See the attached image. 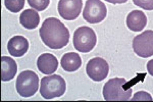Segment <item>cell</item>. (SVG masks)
I'll return each mask as SVG.
<instances>
[{"label": "cell", "instance_id": "cell-2", "mask_svg": "<svg viewBox=\"0 0 153 102\" xmlns=\"http://www.w3.org/2000/svg\"><path fill=\"white\" fill-rule=\"evenodd\" d=\"M131 82L124 78L115 77L109 80L103 88V95L106 101H126L131 96Z\"/></svg>", "mask_w": 153, "mask_h": 102}, {"label": "cell", "instance_id": "cell-19", "mask_svg": "<svg viewBox=\"0 0 153 102\" xmlns=\"http://www.w3.org/2000/svg\"><path fill=\"white\" fill-rule=\"evenodd\" d=\"M149 100L152 99L150 95L148 93L143 91H140L136 93L134 95L131 100Z\"/></svg>", "mask_w": 153, "mask_h": 102}, {"label": "cell", "instance_id": "cell-15", "mask_svg": "<svg viewBox=\"0 0 153 102\" xmlns=\"http://www.w3.org/2000/svg\"><path fill=\"white\" fill-rule=\"evenodd\" d=\"M19 22L25 28L33 29L38 26L40 22V17L38 13L35 10L27 9L21 13Z\"/></svg>", "mask_w": 153, "mask_h": 102}, {"label": "cell", "instance_id": "cell-21", "mask_svg": "<svg viewBox=\"0 0 153 102\" xmlns=\"http://www.w3.org/2000/svg\"><path fill=\"white\" fill-rule=\"evenodd\" d=\"M105 1L113 4H121L126 2L128 0H104Z\"/></svg>", "mask_w": 153, "mask_h": 102}, {"label": "cell", "instance_id": "cell-20", "mask_svg": "<svg viewBox=\"0 0 153 102\" xmlns=\"http://www.w3.org/2000/svg\"><path fill=\"white\" fill-rule=\"evenodd\" d=\"M147 68L149 74L153 77V59L148 61L147 64Z\"/></svg>", "mask_w": 153, "mask_h": 102}, {"label": "cell", "instance_id": "cell-11", "mask_svg": "<svg viewBox=\"0 0 153 102\" xmlns=\"http://www.w3.org/2000/svg\"><path fill=\"white\" fill-rule=\"evenodd\" d=\"M29 48L27 39L22 36H15L8 42L7 49L10 54L15 57H20L26 53Z\"/></svg>", "mask_w": 153, "mask_h": 102}, {"label": "cell", "instance_id": "cell-4", "mask_svg": "<svg viewBox=\"0 0 153 102\" xmlns=\"http://www.w3.org/2000/svg\"><path fill=\"white\" fill-rule=\"evenodd\" d=\"M39 83V77L34 72L29 70L23 71L17 77L16 82L17 91L22 97H30L37 92Z\"/></svg>", "mask_w": 153, "mask_h": 102}, {"label": "cell", "instance_id": "cell-14", "mask_svg": "<svg viewBox=\"0 0 153 102\" xmlns=\"http://www.w3.org/2000/svg\"><path fill=\"white\" fill-rule=\"evenodd\" d=\"M60 64L65 71L72 72L77 70L81 67L82 61L78 54L70 52L65 54L62 56Z\"/></svg>", "mask_w": 153, "mask_h": 102}, {"label": "cell", "instance_id": "cell-8", "mask_svg": "<svg viewBox=\"0 0 153 102\" xmlns=\"http://www.w3.org/2000/svg\"><path fill=\"white\" fill-rule=\"evenodd\" d=\"M109 66L107 61L102 58L96 57L90 60L86 67V73L94 81L100 82L107 76Z\"/></svg>", "mask_w": 153, "mask_h": 102}, {"label": "cell", "instance_id": "cell-16", "mask_svg": "<svg viewBox=\"0 0 153 102\" xmlns=\"http://www.w3.org/2000/svg\"><path fill=\"white\" fill-rule=\"evenodd\" d=\"M25 0H4V4L6 8L10 12L17 13L24 7Z\"/></svg>", "mask_w": 153, "mask_h": 102}, {"label": "cell", "instance_id": "cell-3", "mask_svg": "<svg viewBox=\"0 0 153 102\" xmlns=\"http://www.w3.org/2000/svg\"><path fill=\"white\" fill-rule=\"evenodd\" d=\"M66 90V83L61 76L56 74L45 76L40 81L39 92L45 99H51L62 96Z\"/></svg>", "mask_w": 153, "mask_h": 102}, {"label": "cell", "instance_id": "cell-5", "mask_svg": "<svg viewBox=\"0 0 153 102\" xmlns=\"http://www.w3.org/2000/svg\"><path fill=\"white\" fill-rule=\"evenodd\" d=\"M97 37L94 31L91 28L82 26L74 31L73 42L75 48L79 52L86 53L90 52L95 47Z\"/></svg>", "mask_w": 153, "mask_h": 102}, {"label": "cell", "instance_id": "cell-9", "mask_svg": "<svg viewBox=\"0 0 153 102\" xmlns=\"http://www.w3.org/2000/svg\"><path fill=\"white\" fill-rule=\"evenodd\" d=\"M82 5V0H59L58 3V11L64 19L73 20L79 16Z\"/></svg>", "mask_w": 153, "mask_h": 102}, {"label": "cell", "instance_id": "cell-6", "mask_svg": "<svg viewBox=\"0 0 153 102\" xmlns=\"http://www.w3.org/2000/svg\"><path fill=\"white\" fill-rule=\"evenodd\" d=\"M107 13L106 6L100 0H87L82 12V16L87 22L96 24L103 21Z\"/></svg>", "mask_w": 153, "mask_h": 102}, {"label": "cell", "instance_id": "cell-17", "mask_svg": "<svg viewBox=\"0 0 153 102\" xmlns=\"http://www.w3.org/2000/svg\"><path fill=\"white\" fill-rule=\"evenodd\" d=\"M29 6L38 11L45 10L48 6L50 0H27Z\"/></svg>", "mask_w": 153, "mask_h": 102}, {"label": "cell", "instance_id": "cell-1", "mask_svg": "<svg viewBox=\"0 0 153 102\" xmlns=\"http://www.w3.org/2000/svg\"><path fill=\"white\" fill-rule=\"evenodd\" d=\"M42 42L52 49H60L66 46L69 41V31L59 19L49 17L45 19L39 29Z\"/></svg>", "mask_w": 153, "mask_h": 102}, {"label": "cell", "instance_id": "cell-10", "mask_svg": "<svg viewBox=\"0 0 153 102\" xmlns=\"http://www.w3.org/2000/svg\"><path fill=\"white\" fill-rule=\"evenodd\" d=\"M37 66L39 70L45 74L54 73L57 69L58 61L54 55L49 53L41 54L38 58Z\"/></svg>", "mask_w": 153, "mask_h": 102}, {"label": "cell", "instance_id": "cell-7", "mask_svg": "<svg viewBox=\"0 0 153 102\" xmlns=\"http://www.w3.org/2000/svg\"><path fill=\"white\" fill-rule=\"evenodd\" d=\"M134 52L138 56L146 58L153 55V31L146 30L136 36L132 41Z\"/></svg>", "mask_w": 153, "mask_h": 102}, {"label": "cell", "instance_id": "cell-18", "mask_svg": "<svg viewBox=\"0 0 153 102\" xmlns=\"http://www.w3.org/2000/svg\"><path fill=\"white\" fill-rule=\"evenodd\" d=\"M136 5L147 10H153V0H132Z\"/></svg>", "mask_w": 153, "mask_h": 102}, {"label": "cell", "instance_id": "cell-12", "mask_svg": "<svg viewBox=\"0 0 153 102\" xmlns=\"http://www.w3.org/2000/svg\"><path fill=\"white\" fill-rule=\"evenodd\" d=\"M147 18L142 11L134 10L127 15L126 23L128 28L131 31L138 32L142 31L146 26Z\"/></svg>", "mask_w": 153, "mask_h": 102}, {"label": "cell", "instance_id": "cell-13", "mask_svg": "<svg viewBox=\"0 0 153 102\" xmlns=\"http://www.w3.org/2000/svg\"><path fill=\"white\" fill-rule=\"evenodd\" d=\"M1 80L9 81L13 79L16 75L17 69L15 60L10 57L2 56L1 57Z\"/></svg>", "mask_w": 153, "mask_h": 102}]
</instances>
